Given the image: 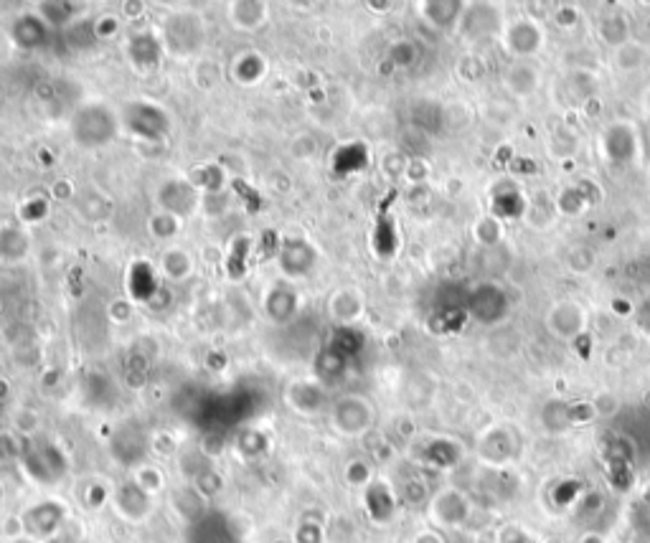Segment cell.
Returning <instances> with one entry per match:
<instances>
[{
    "mask_svg": "<svg viewBox=\"0 0 650 543\" xmlns=\"http://www.w3.org/2000/svg\"><path fill=\"white\" fill-rule=\"evenodd\" d=\"M193 543H234L232 533L226 528V523L221 518H201L196 523V531H193Z\"/></svg>",
    "mask_w": 650,
    "mask_h": 543,
    "instance_id": "2e32d148",
    "label": "cell"
},
{
    "mask_svg": "<svg viewBox=\"0 0 650 543\" xmlns=\"http://www.w3.org/2000/svg\"><path fill=\"white\" fill-rule=\"evenodd\" d=\"M287 404L298 414H315L323 409L325 394L313 381H298L287 389Z\"/></svg>",
    "mask_w": 650,
    "mask_h": 543,
    "instance_id": "7c38bea8",
    "label": "cell"
},
{
    "mask_svg": "<svg viewBox=\"0 0 650 543\" xmlns=\"http://www.w3.org/2000/svg\"><path fill=\"white\" fill-rule=\"evenodd\" d=\"M366 508H369V513L376 521H389L394 513V495L389 493L386 485H371L369 493H366Z\"/></svg>",
    "mask_w": 650,
    "mask_h": 543,
    "instance_id": "e0dca14e",
    "label": "cell"
},
{
    "mask_svg": "<svg viewBox=\"0 0 650 543\" xmlns=\"http://www.w3.org/2000/svg\"><path fill=\"white\" fill-rule=\"evenodd\" d=\"M265 310L275 323H287V320L298 315V292L287 290V287H275L267 295Z\"/></svg>",
    "mask_w": 650,
    "mask_h": 543,
    "instance_id": "9a60e30c",
    "label": "cell"
},
{
    "mask_svg": "<svg viewBox=\"0 0 650 543\" xmlns=\"http://www.w3.org/2000/svg\"><path fill=\"white\" fill-rule=\"evenodd\" d=\"M163 51H166L163 49V41L155 39L150 31L133 33V36H130V41H127V59H130V64H133L135 69L143 74L158 66Z\"/></svg>",
    "mask_w": 650,
    "mask_h": 543,
    "instance_id": "ba28073f",
    "label": "cell"
},
{
    "mask_svg": "<svg viewBox=\"0 0 650 543\" xmlns=\"http://www.w3.org/2000/svg\"><path fill=\"white\" fill-rule=\"evenodd\" d=\"M51 26L41 18V13H26V16L16 18L11 28V36L21 49H39L49 41Z\"/></svg>",
    "mask_w": 650,
    "mask_h": 543,
    "instance_id": "8fae6325",
    "label": "cell"
},
{
    "mask_svg": "<svg viewBox=\"0 0 650 543\" xmlns=\"http://www.w3.org/2000/svg\"><path fill=\"white\" fill-rule=\"evenodd\" d=\"M417 543H437V538H432V536H422V538H419Z\"/></svg>",
    "mask_w": 650,
    "mask_h": 543,
    "instance_id": "cb8c5ba5",
    "label": "cell"
},
{
    "mask_svg": "<svg viewBox=\"0 0 650 543\" xmlns=\"http://www.w3.org/2000/svg\"><path fill=\"white\" fill-rule=\"evenodd\" d=\"M117 117L110 107L105 105H84L74 112L72 117V138L77 140L82 148H102V145L112 143L117 135Z\"/></svg>",
    "mask_w": 650,
    "mask_h": 543,
    "instance_id": "6da1fadb",
    "label": "cell"
},
{
    "mask_svg": "<svg viewBox=\"0 0 650 543\" xmlns=\"http://www.w3.org/2000/svg\"><path fill=\"white\" fill-rule=\"evenodd\" d=\"M115 508L122 518L127 521H143L153 511V495L148 488L140 485V480H125L122 485H117L115 490Z\"/></svg>",
    "mask_w": 650,
    "mask_h": 543,
    "instance_id": "8992f818",
    "label": "cell"
},
{
    "mask_svg": "<svg viewBox=\"0 0 650 543\" xmlns=\"http://www.w3.org/2000/svg\"><path fill=\"white\" fill-rule=\"evenodd\" d=\"M267 18V3L259 0H237L229 6V21L239 31H254L265 23Z\"/></svg>",
    "mask_w": 650,
    "mask_h": 543,
    "instance_id": "4fadbf2b",
    "label": "cell"
},
{
    "mask_svg": "<svg viewBox=\"0 0 650 543\" xmlns=\"http://www.w3.org/2000/svg\"><path fill=\"white\" fill-rule=\"evenodd\" d=\"M130 292L135 300H148L155 295V269L150 264L138 262L130 269Z\"/></svg>",
    "mask_w": 650,
    "mask_h": 543,
    "instance_id": "d6986e66",
    "label": "cell"
},
{
    "mask_svg": "<svg viewBox=\"0 0 650 543\" xmlns=\"http://www.w3.org/2000/svg\"><path fill=\"white\" fill-rule=\"evenodd\" d=\"M191 269V257H188L186 252H181V249H171V252H166V257H163V272H166L171 280H186V277L191 275Z\"/></svg>",
    "mask_w": 650,
    "mask_h": 543,
    "instance_id": "ffe728a7",
    "label": "cell"
},
{
    "mask_svg": "<svg viewBox=\"0 0 650 543\" xmlns=\"http://www.w3.org/2000/svg\"><path fill=\"white\" fill-rule=\"evenodd\" d=\"M61 521H64V508H61L59 503H51V500L28 508L26 516H23V526L36 538L54 536L56 528L61 526Z\"/></svg>",
    "mask_w": 650,
    "mask_h": 543,
    "instance_id": "30bf717a",
    "label": "cell"
},
{
    "mask_svg": "<svg viewBox=\"0 0 650 543\" xmlns=\"http://www.w3.org/2000/svg\"><path fill=\"white\" fill-rule=\"evenodd\" d=\"M28 478L41 485H54L67 475V457L51 442H31L23 447L21 455Z\"/></svg>",
    "mask_w": 650,
    "mask_h": 543,
    "instance_id": "3957f363",
    "label": "cell"
},
{
    "mask_svg": "<svg viewBox=\"0 0 650 543\" xmlns=\"http://www.w3.org/2000/svg\"><path fill=\"white\" fill-rule=\"evenodd\" d=\"M277 262H280V269L287 277L300 280V277H308L313 272L315 262H318V252L305 239H287L282 244L280 254H277Z\"/></svg>",
    "mask_w": 650,
    "mask_h": 543,
    "instance_id": "52a82bcc",
    "label": "cell"
},
{
    "mask_svg": "<svg viewBox=\"0 0 650 543\" xmlns=\"http://www.w3.org/2000/svg\"><path fill=\"white\" fill-rule=\"evenodd\" d=\"M204 41V28L199 18L193 16H171L163 28V49L173 51L178 56H188L199 49Z\"/></svg>",
    "mask_w": 650,
    "mask_h": 543,
    "instance_id": "277c9868",
    "label": "cell"
},
{
    "mask_svg": "<svg viewBox=\"0 0 650 543\" xmlns=\"http://www.w3.org/2000/svg\"><path fill=\"white\" fill-rule=\"evenodd\" d=\"M23 447L18 445V439L13 432H0V465H8L13 460H21Z\"/></svg>",
    "mask_w": 650,
    "mask_h": 543,
    "instance_id": "603a6c76",
    "label": "cell"
},
{
    "mask_svg": "<svg viewBox=\"0 0 650 543\" xmlns=\"http://www.w3.org/2000/svg\"><path fill=\"white\" fill-rule=\"evenodd\" d=\"M120 120L125 130L133 132L135 138L150 140V143L166 140L171 135V117L163 107L153 105V102H130L122 110Z\"/></svg>",
    "mask_w": 650,
    "mask_h": 543,
    "instance_id": "7a4b0ae2",
    "label": "cell"
},
{
    "mask_svg": "<svg viewBox=\"0 0 650 543\" xmlns=\"http://www.w3.org/2000/svg\"><path fill=\"white\" fill-rule=\"evenodd\" d=\"M196 201H199V193L188 181H171L160 188V206H163L166 214L176 216V219L191 214L196 209Z\"/></svg>",
    "mask_w": 650,
    "mask_h": 543,
    "instance_id": "9c48e42d",
    "label": "cell"
},
{
    "mask_svg": "<svg viewBox=\"0 0 650 543\" xmlns=\"http://www.w3.org/2000/svg\"><path fill=\"white\" fill-rule=\"evenodd\" d=\"M359 295H353V292H338V295H333L331 300V313L333 318L341 320V323H351L356 315H359V300H356Z\"/></svg>",
    "mask_w": 650,
    "mask_h": 543,
    "instance_id": "44dd1931",
    "label": "cell"
},
{
    "mask_svg": "<svg viewBox=\"0 0 650 543\" xmlns=\"http://www.w3.org/2000/svg\"><path fill=\"white\" fill-rule=\"evenodd\" d=\"M150 231H153L158 239H171V236L178 231V219L176 216L166 214V211H160V214H155L153 219H150Z\"/></svg>",
    "mask_w": 650,
    "mask_h": 543,
    "instance_id": "7402d4cb",
    "label": "cell"
},
{
    "mask_svg": "<svg viewBox=\"0 0 650 543\" xmlns=\"http://www.w3.org/2000/svg\"><path fill=\"white\" fill-rule=\"evenodd\" d=\"M31 249V239H28L23 231L18 229H8L0 234V259H6V262H18L23 259Z\"/></svg>",
    "mask_w": 650,
    "mask_h": 543,
    "instance_id": "ac0fdd59",
    "label": "cell"
},
{
    "mask_svg": "<svg viewBox=\"0 0 650 543\" xmlns=\"http://www.w3.org/2000/svg\"><path fill=\"white\" fill-rule=\"evenodd\" d=\"M333 427L341 434L356 437V434L366 432L371 424V409L361 396H341L333 404Z\"/></svg>",
    "mask_w": 650,
    "mask_h": 543,
    "instance_id": "5b68a950",
    "label": "cell"
},
{
    "mask_svg": "<svg viewBox=\"0 0 650 543\" xmlns=\"http://www.w3.org/2000/svg\"><path fill=\"white\" fill-rule=\"evenodd\" d=\"M267 74V61L262 59L259 51H242L232 61V77L239 84H257Z\"/></svg>",
    "mask_w": 650,
    "mask_h": 543,
    "instance_id": "5bb4252c",
    "label": "cell"
}]
</instances>
